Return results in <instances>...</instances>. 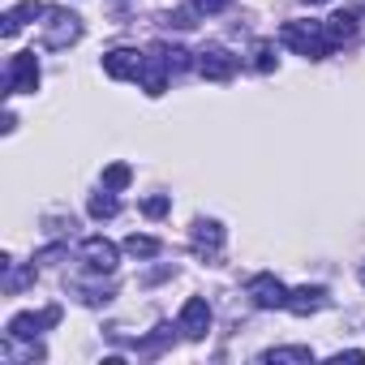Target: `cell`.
<instances>
[{
  "label": "cell",
  "mask_w": 365,
  "mask_h": 365,
  "mask_svg": "<svg viewBox=\"0 0 365 365\" xmlns=\"http://www.w3.org/2000/svg\"><path fill=\"white\" fill-rule=\"evenodd\" d=\"M344 361H365V352H335L331 365H344Z\"/></svg>",
  "instance_id": "cb8c5ba5"
},
{
  "label": "cell",
  "mask_w": 365,
  "mask_h": 365,
  "mask_svg": "<svg viewBox=\"0 0 365 365\" xmlns=\"http://www.w3.org/2000/svg\"><path fill=\"white\" fill-rule=\"evenodd\" d=\"M279 39H284V48H292L297 56H305V61H322V56H331V39H327V26L322 22H284V31H279Z\"/></svg>",
  "instance_id": "6da1fadb"
},
{
  "label": "cell",
  "mask_w": 365,
  "mask_h": 365,
  "mask_svg": "<svg viewBox=\"0 0 365 365\" xmlns=\"http://www.w3.org/2000/svg\"><path fill=\"white\" fill-rule=\"evenodd\" d=\"M86 211H91V220H112V215H116V211H120V202H116V194H112V190H108V194H95V198H91V207H86Z\"/></svg>",
  "instance_id": "d6986e66"
},
{
  "label": "cell",
  "mask_w": 365,
  "mask_h": 365,
  "mask_svg": "<svg viewBox=\"0 0 365 365\" xmlns=\"http://www.w3.org/2000/svg\"><path fill=\"white\" fill-rule=\"evenodd\" d=\"M284 309H292L297 318H309V314L327 309V288H322V284H301V288L288 292V305H284Z\"/></svg>",
  "instance_id": "8fae6325"
},
{
  "label": "cell",
  "mask_w": 365,
  "mask_h": 365,
  "mask_svg": "<svg viewBox=\"0 0 365 365\" xmlns=\"http://www.w3.org/2000/svg\"><path fill=\"white\" fill-rule=\"evenodd\" d=\"M262 361L267 365H309L314 361V348H271V352H262Z\"/></svg>",
  "instance_id": "2e32d148"
},
{
  "label": "cell",
  "mask_w": 365,
  "mask_h": 365,
  "mask_svg": "<svg viewBox=\"0 0 365 365\" xmlns=\"http://www.w3.org/2000/svg\"><path fill=\"white\" fill-rule=\"evenodd\" d=\"M168 65H163V56H155V52H146V65H142V73H138V82H142V91L155 99V95H163V86H168Z\"/></svg>",
  "instance_id": "7c38bea8"
},
{
  "label": "cell",
  "mask_w": 365,
  "mask_h": 365,
  "mask_svg": "<svg viewBox=\"0 0 365 365\" xmlns=\"http://www.w3.org/2000/svg\"><path fill=\"white\" fill-rule=\"evenodd\" d=\"M163 344H172V327H155V335H146V339L138 344V352H142V356H155Z\"/></svg>",
  "instance_id": "44dd1931"
},
{
  "label": "cell",
  "mask_w": 365,
  "mask_h": 365,
  "mask_svg": "<svg viewBox=\"0 0 365 365\" xmlns=\"http://www.w3.org/2000/svg\"><path fill=\"white\" fill-rule=\"evenodd\" d=\"M48 9L39 5V0H22V5L18 9H9L5 18H0V35H5V39H14L18 31H22V22H31V18H43Z\"/></svg>",
  "instance_id": "4fadbf2b"
},
{
  "label": "cell",
  "mask_w": 365,
  "mask_h": 365,
  "mask_svg": "<svg viewBox=\"0 0 365 365\" xmlns=\"http://www.w3.org/2000/svg\"><path fill=\"white\" fill-rule=\"evenodd\" d=\"M190 5H194L202 18H211V14H224V9L232 5V0H190Z\"/></svg>",
  "instance_id": "603a6c76"
},
{
  "label": "cell",
  "mask_w": 365,
  "mask_h": 365,
  "mask_svg": "<svg viewBox=\"0 0 365 365\" xmlns=\"http://www.w3.org/2000/svg\"><path fill=\"white\" fill-rule=\"evenodd\" d=\"M56 322H61V305H48L39 314H14L9 318V339H35V335H43Z\"/></svg>",
  "instance_id": "52a82bcc"
},
{
  "label": "cell",
  "mask_w": 365,
  "mask_h": 365,
  "mask_svg": "<svg viewBox=\"0 0 365 365\" xmlns=\"http://www.w3.org/2000/svg\"><path fill=\"white\" fill-rule=\"evenodd\" d=\"M176 331H185L190 339H202V335L211 331V305H207V297H190L185 305H180Z\"/></svg>",
  "instance_id": "ba28073f"
},
{
  "label": "cell",
  "mask_w": 365,
  "mask_h": 365,
  "mask_svg": "<svg viewBox=\"0 0 365 365\" xmlns=\"http://www.w3.org/2000/svg\"><path fill=\"white\" fill-rule=\"evenodd\" d=\"M250 65H254L258 73H271V69H275V43H271V39H258V43H254V61H250Z\"/></svg>",
  "instance_id": "ffe728a7"
},
{
  "label": "cell",
  "mask_w": 365,
  "mask_h": 365,
  "mask_svg": "<svg viewBox=\"0 0 365 365\" xmlns=\"http://www.w3.org/2000/svg\"><path fill=\"white\" fill-rule=\"evenodd\" d=\"M245 292H250V301H254L258 309H284V305H288V288H284L271 271H258V275L245 284Z\"/></svg>",
  "instance_id": "5b68a950"
},
{
  "label": "cell",
  "mask_w": 365,
  "mask_h": 365,
  "mask_svg": "<svg viewBox=\"0 0 365 365\" xmlns=\"http://www.w3.org/2000/svg\"><path fill=\"white\" fill-rule=\"evenodd\" d=\"M322 26H327V39H331L335 48L348 43V39H356V14H348V9H344V14H331Z\"/></svg>",
  "instance_id": "5bb4252c"
},
{
  "label": "cell",
  "mask_w": 365,
  "mask_h": 365,
  "mask_svg": "<svg viewBox=\"0 0 365 365\" xmlns=\"http://www.w3.org/2000/svg\"><path fill=\"white\" fill-rule=\"evenodd\" d=\"M78 254H82L86 271H95V275H112V271H116V258H120V250H116L108 237H86Z\"/></svg>",
  "instance_id": "8992f818"
},
{
  "label": "cell",
  "mask_w": 365,
  "mask_h": 365,
  "mask_svg": "<svg viewBox=\"0 0 365 365\" xmlns=\"http://www.w3.org/2000/svg\"><path fill=\"white\" fill-rule=\"evenodd\" d=\"M5 78H9V95H31V91L39 86V56H35V52H18V56H9Z\"/></svg>",
  "instance_id": "277c9868"
},
{
  "label": "cell",
  "mask_w": 365,
  "mask_h": 365,
  "mask_svg": "<svg viewBox=\"0 0 365 365\" xmlns=\"http://www.w3.org/2000/svg\"><path fill=\"white\" fill-rule=\"evenodd\" d=\"M129 180H133V168L129 163H108L103 168V190L120 194V190H129Z\"/></svg>",
  "instance_id": "e0dca14e"
},
{
  "label": "cell",
  "mask_w": 365,
  "mask_h": 365,
  "mask_svg": "<svg viewBox=\"0 0 365 365\" xmlns=\"http://www.w3.org/2000/svg\"><path fill=\"white\" fill-rule=\"evenodd\" d=\"M0 267H5V292H9V297H18L26 284H35V267H18L14 258H5Z\"/></svg>",
  "instance_id": "9a60e30c"
},
{
  "label": "cell",
  "mask_w": 365,
  "mask_h": 365,
  "mask_svg": "<svg viewBox=\"0 0 365 365\" xmlns=\"http://www.w3.org/2000/svg\"><path fill=\"white\" fill-rule=\"evenodd\" d=\"M159 250H163V245H159L155 237H138V232L125 237V254H133V258H159Z\"/></svg>",
  "instance_id": "ac0fdd59"
},
{
  "label": "cell",
  "mask_w": 365,
  "mask_h": 365,
  "mask_svg": "<svg viewBox=\"0 0 365 365\" xmlns=\"http://www.w3.org/2000/svg\"><path fill=\"white\" fill-rule=\"evenodd\" d=\"M305 5H327V0H305Z\"/></svg>",
  "instance_id": "d4e9b609"
},
{
  "label": "cell",
  "mask_w": 365,
  "mask_h": 365,
  "mask_svg": "<svg viewBox=\"0 0 365 365\" xmlns=\"http://www.w3.org/2000/svg\"><path fill=\"white\" fill-rule=\"evenodd\" d=\"M361 284H365V262H361Z\"/></svg>",
  "instance_id": "484cf974"
},
{
  "label": "cell",
  "mask_w": 365,
  "mask_h": 365,
  "mask_svg": "<svg viewBox=\"0 0 365 365\" xmlns=\"http://www.w3.org/2000/svg\"><path fill=\"white\" fill-rule=\"evenodd\" d=\"M142 65H146V56H142L138 48H112V52L103 56V73H108V78H116V82L138 78V73H142Z\"/></svg>",
  "instance_id": "9c48e42d"
},
{
  "label": "cell",
  "mask_w": 365,
  "mask_h": 365,
  "mask_svg": "<svg viewBox=\"0 0 365 365\" xmlns=\"http://www.w3.org/2000/svg\"><path fill=\"white\" fill-rule=\"evenodd\" d=\"M82 39V18L69 14V9H48V35H43V48H69Z\"/></svg>",
  "instance_id": "3957f363"
},
{
  "label": "cell",
  "mask_w": 365,
  "mask_h": 365,
  "mask_svg": "<svg viewBox=\"0 0 365 365\" xmlns=\"http://www.w3.org/2000/svg\"><path fill=\"white\" fill-rule=\"evenodd\" d=\"M190 245H194L198 258H220V250H224V224L220 220H198Z\"/></svg>",
  "instance_id": "30bf717a"
},
{
  "label": "cell",
  "mask_w": 365,
  "mask_h": 365,
  "mask_svg": "<svg viewBox=\"0 0 365 365\" xmlns=\"http://www.w3.org/2000/svg\"><path fill=\"white\" fill-rule=\"evenodd\" d=\"M168 211H172V198H168V194H150V198L142 202V215H146V220H159V215H168Z\"/></svg>",
  "instance_id": "7402d4cb"
},
{
  "label": "cell",
  "mask_w": 365,
  "mask_h": 365,
  "mask_svg": "<svg viewBox=\"0 0 365 365\" xmlns=\"http://www.w3.org/2000/svg\"><path fill=\"white\" fill-rule=\"evenodd\" d=\"M237 65H241V61H237L228 48H220V43H207V48L194 56V69H198L207 82H228V78L237 73Z\"/></svg>",
  "instance_id": "7a4b0ae2"
}]
</instances>
